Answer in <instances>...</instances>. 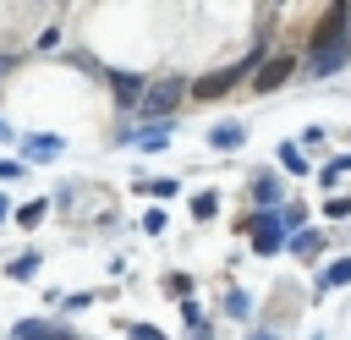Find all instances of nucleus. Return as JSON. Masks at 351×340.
<instances>
[{
  "label": "nucleus",
  "instance_id": "nucleus-13",
  "mask_svg": "<svg viewBox=\"0 0 351 340\" xmlns=\"http://www.w3.org/2000/svg\"><path fill=\"white\" fill-rule=\"evenodd\" d=\"M22 154H27V159H55V154H60V137H27Z\"/></svg>",
  "mask_w": 351,
  "mask_h": 340
},
{
  "label": "nucleus",
  "instance_id": "nucleus-21",
  "mask_svg": "<svg viewBox=\"0 0 351 340\" xmlns=\"http://www.w3.org/2000/svg\"><path fill=\"white\" fill-rule=\"evenodd\" d=\"M126 335H132V340H165L154 324H126Z\"/></svg>",
  "mask_w": 351,
  "mask_h": 340
},
{
  "label": "nucleus",
  "instance_id": "nucleus-18",
  "mask_svg": "<svg viewBox=\"0 0 351 340\" xmlns=\"http://www.w3.org/2000/svg\"><path fill=\"white\" fill-rule=\"evenodd\" d=\"M214 208H219V192H197V197H192V214H197V219H208Z\"/></svg>",
  "mask_w": 351,
  "mask_h": 340
},
{
  "label": "nucleus",
  "instance_id": "nucleus-15",
  "mask_svg": "<svg viewBox=\"0 0 351 340\" xmlns=\"http://www.w3.org/2000/svg\"><path fill=\"white\" fill-rule=\"evenodd\" d=\"M225 313H230L236 324H247V318H252V296H247V291H230V296H225Z\"/></svg>",
  "mask_w": 351,
  "mask_h": 340
},
{
  "label": "nucleus",
  "instance_id": "nucleus-22",
  "mask_svg": "<svg viewBox=\"0 0 351 340\" xmlns=\"http://www.w3.org/2000/svg\"><path fill=\"white\" fill-rule=\"evenodd\" d=\"M252 340H280V335H274V329H258V335H252Z\"/></svg>",
  "mask_w": 351,
  "mask_h": 340
},
{
  "label": "nucleus",
  "instance_id": "nucleus-3",
  "mask_svg": "<svg viewBox=\"0 0 351 340\" xmlns=\"http://www.w3.org/2000/svg\"><path fill=\"white\" fill-rule=\"evenodd\" d=\"M258 55H263V49H252L247 60H236V66H225V71H208V77H197V82H192V99H219V93H230V82H241V77L258 66Z\"/></svg>",
  "mask_w": 351,
  "mask_h": 340
},
{
  "label": "nucleus",
  "instance_id": "nucleus-5",
  "mask_svg": "<svg viewBox=\"0 0 351 340\" xmlns=\"http://www.w3.org/2000/svg\"><path fill=\"white\" fill-rule=\"evenodd\" d=\"M247 192H252V203H258V208H280V203H285V186H280V175H274V170H252Z\"/></svg>",
  "mask_w": 351,
  "mask_h": 340
},
{
  "label": "nucleus",
  "instance_id": "nucleus-1",
  "mask_svg": "<svg viewBox=\"0 0 351 340\" xmlns=\"http://www.w3.org/2000/svg\"><path fill=\"white\" fill-rule=\"evenodd\" d=\"M192 93V82H181V77H159V82H148L143 88V104H137V115L143 121H170L176 115V104Z\"/></svg>",
  "mask_w": 351,
  "mask_h": 340
},
{
  "label": "nucleus",
  "instance_id": "nucleus-24",
  "mask_svg": "<svg viewBox=\"0 0 351 340\" xmlns=\"http://www.w3.org/2000/svg\"><path fill=\"white\" fill-rule=\"evenodd\" d=\"M0 219H5V197H0Z\"/></svg>",
  "mask_w": 351,
  "mask_h": 340
},
{
  "label": "nucleus",
  "instance_id": "nucleus-20",
  "mask_svg": "<svg viewBox=\"0 0 351 340\" xmlns=\"http://www.w3.org/2000/svg\"><path fill=\"white\" fill-rule=\"evenodd\" d=\"M324 214H329V219H346V214H351V197H329Z\"/></svg>",
  "mask_w": 351,
  "mask_h": 340
},
{
  "label": "nucleus",
  "instance_id": "nucleus-4",
  "mask_svg": "<svg viewBox=\"0 0 351 340\" xmlns=\"http://www.w3.org/2000/svg\"><path fill=\"white\" fill-rule=\"evenodd\" d=\"M291 71H296V60H291V55H274V60H263V66L252 71V93H258V99H263V93H274V88H280Z\"/></svg>",
  "mask_w": 351,
  "mask_h": 340
},
{
  "label": "nucleus",
  "instance_id": "nucleus-12",
  "mask_svg": "<svg viewBox=\"0 0 351 340\" xmlns=\"http://www.w3.org/2000/svg\"><path fill=\"white\" fill-rule=\"evenodd\" d=\"M38 263H44L38 252H16V258L5 263V274H11V280H33V274H38Z\"/></svg>",
  "mask_w": 351,
  "mask_h": 340
},
{
  "label": "nucleus",
  "instance_id": "nucleus-16",
  "mask_svg": "<svg viewBox=\"0 0 351 340\" xmlns=\"http://www.w3.org/2000/svg\"><path fill=\"white\" fill-rule=\"evenodd\" d=\"M137 192H148V197H176V192H181V181L159 175V181H137Z\"/></svg>",
  "mask_w": 351,
  "mask_h": 340
},
{
  "label": "nucleus",
  "instance_id": "nucleus-23",
  "mask_svg": "<svg viewBox=\"0 0 351 340\" xmlns=\"http://www.w3.org/2000/svg\"><path fill=\"white\" fill-rule=\"evenodd\" d=\"M5 71H11V55H0V77H5Z\"/></svg>",
  "mask_w": 351,
  "mask_h": 340
},
{
  "label": "nucleus",
  "instance_id": "nucleus-17",
  "mask_svg": "<svg viewBox=\"0 0 351 340\" xmlns=\"http://www.w3.org/2000/svg\"><path fill=\"white\" fill-rule=\"evenodd\" d=\"M44 214H49V197H33V203H22V208H16V225H38Z\"/></svg>",
  "mask_w": 351,
  "mask_h": 340
},
{
  "label": "nucleus",
  "instance_id": "nucleus-2",
  "mask_svg": "<svg viewBox=\"0 0 351 340\" xmlns=\"http://www.w3.org/2000/svg\"><path fill=\"white\" fill-rule=\"evenodd\" d=\"M247 230H252V252H258V258H274V252L291 247V225H285L280 208H258V214L247 219Z\"/></svg>",
  "mask_w": 351,
  "mask_h": 340
},
{
  "label": "nucleus",
  "instance_id": "nucleus-9",
  "mask_svg": "<svg viewBox=\"0 0 351 340\" xmlns=\"http://www.w3.org/2000/svg\"><path fill=\"white\" fill-rule=\"evenodd\" d=\"M247 143V126L241 121H219L214 132H208V148H219V154H230V148H241Z\"/></svg>",
  "mask_w": 351,
  "mask_h": 340
},
{
  "label": "nucleus",
  "instance_id": "nucleus-8",
  "mask_svg": "<svg viewBox=\"0 0 351 340\" xmlns=\"http://www.w3.org/2000/svg\"><path fill=\"white\" fill-rule=\"evenodd\" d=\"M110 88H115V99H121V104H132V110H137L148 82H143V77H132V71H110Z\"/></svg>",
  "mask_w": 351,
  "mask_h": 340
},
{
  "label": "nucleus",
  "instance_id": "nucleus-11",
  "mask_svg": "<svg viewBox=\"0 0 351 340\" xmlns=\"http://www.w3.org/2000/svg\"><path fill=\"white\" fill-rule=\"evenodd\" d=\"M291 252H296V258H318V252H324V236H318V230H296V236H291Z\"/></svg>",
  "mask_w": 351,
  "mask_h": 340
},
{
  "label": "nucleus",
  "instance_id": "nucleus-6",
  "mask_svg": "<svg viewBox=\"0 0 351 340\" xmlns=\"http://www.w3.org/2000/svg\"><path fill=\"white\" fill-rule=\"evenodd\" d=\"M351 66V44L346 49H313L307 55V77H335V71H346Z\"/></svg>",
  "mask_w": 351,
  "mask_h": 340
},
{
  "label": "nucleus",
  "instance_id": "nucleus-7",
  "mask_svg": "<svg viewBox=\"0 0 351 340\" xmlns=\"http://www.w3.org/2000/svg\"><path fill=\"white\" fill-rule=\"evenodd\" d=\"M340 285H351V258H329V269H318V296H329V291H340Z\"/></svg>",
  "mask_w": 351,
  "mask_h": 340
},
{
  "label": "nucleus",
  "instance_id": "nucleus-14",
  "mask_svg": "<svg viewBox=\"0 0 351 340\" xmlns=\"http://www.w3.org/2000/svg\"><path fill=\"white\" fill-rule=\"evenodd\" d=\"M280 165H285L291 175H307V154H302V143H280Z\"/></svg>",
  "mask_w": 351,
  "mask_h": 340
},
{
  "label": "nucleus",
  "instance_id": "nucleus-10",
  "mask_svg": "<svg viewBox=\"0 0 351 340\" xmlns=\"http://www.w3.org/2000/svg\"><path fill=\"white\" fill-rule=\"evenodd\" d=\"M137 148H143V154H159V148H170V121H154L148 132H137Z\"/></svg>",
  "mask_w": 351,
  "mask_h": 340
},
{
  "label": "nucleus",
  "instance_id": "nucleus-19",
  "mask_svg": "<svg viewBox=\"0 0 351 340\" xmlns=\"http://www.w3.org/2000/svg\"><path fill=\"white\" fill-rule=\"evenodd\" d=\"M143 230L159 236V230H165V208H148V214H143Z\"/></svg>",
  "mask_w": 351,
  "mask_h": 340
}]
</instances>
